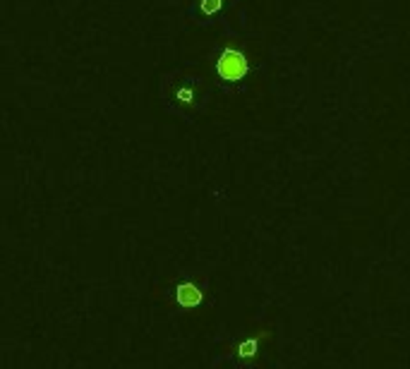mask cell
<instances>
[{
  "label": "cell",
  "instance_id": "4",
  "mask_svg": "<svg viewBox=\"0 0 410 369\" xmlns=\"http://www.w3.org/2000/svg\"><path fill=\"white\" fill-rule=\"evenodd\" d=\"M223 5H226V0H197V10L204 17H216L223 10Z\"/></svg>",
  "mask_w": 410,
  "mask_h": 369
},
{
  "label": "cell",
  "instance_id": "1",
  "mask_svg": "<svg viewBox=\"0 0 410 369\" xmlns=\"http://www.w3.org/2000/svg\"><path fill=\"white\" fill-rule=\"evenodd\" d=\"M252 72L247 53L237 46H226V48L218 51L216 56V75L221 82L226 84H240L245 77Z\"/></svg>",
  "mask_w": 410,
  "mask_h": 369
},
{
  "label": "cell",
  "instance_id": "3",
  "mask_svg": "<svg viewBox=\"0 0 410 369\" xmlns=\"http://www.w3.org/2000/svg\"><path fill=\"white\" fill-rule=\"evenodd\" d=\"M175 305L183 309H195L204 302V288L195 279H183L173 286Z\"/></svg>",
  "mask_w": 410,
  "mask_h": 369
},
{
  "label": "cell",
  "instance_id": "5",
  "mask_svg": "<svg viewBox=\"0 0 410 369\" xmlns=\"http://www.w3.org/2000/svg\"><path fill=\"white\" fill-rule=\"evenodd\" d=\"M195 96H197V89L193 87V84H183V87L175 89L178 103H195Z\"/></svg>",
  "mask_w": 410,
  "mask_h": 369
},
{
  "label": "cell",
  "instance_id": "2",
  "mask_svg": "<svg viewBox=\"0 0 410 369\" xmlns=\"http://www.w3.org/2000/svg\"><path fill=\"white\" fill-rule=\"evenodd\" d=\"M269 326H260L257 331H252L250 336H242L240 341L233 345V360L235 365L240 369H247V367H255L260 362V355H262V348L264 343H269Z\"/></svg>",
  "mask_w": 410,
  "mask_h": 369
}]
</instances>
